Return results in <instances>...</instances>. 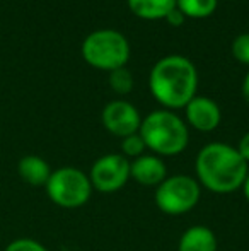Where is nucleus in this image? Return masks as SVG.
Returning <instances> with one entry per match:
<instances>
[{
  "instance_id": "6e6552de",
  "label": "nucleus",
  "mask_w": 249,
  "mask_h": 251,
  "mask_svg": "<svg viewBox=\"0 0 249 251\" xmlns=\"http://www.w3.org/2000/svg\"><path fill=\"white\" fill-rule=\"evenodd\" d=\"M101 120H103L104 128L120 139L138 133L140 125H142L138 109L132 102L123 100L108 102L101 113Z\"/></svg>"
},
{
  "instance_id": "f257e3e1",
  "label": "nucleus",
  "mask_w": 249,
  "mask_h": 251,
  "mask_svg": "<svg viewBox=\"0 0 249 251\" xmlns=\"http://www.w3.org/2000/svg\"><path fill=\"white\" fill-rule=\"evenodd\" d=\"M236 147L222 142L206 144L196 155L198 183L213 193H232L243 186L249 168Z\"/></svg>"
},
{
  "instance_id": "dca6fc26",
  "label": "nucleus",
  "mask_w": 249,
  "mask_h": 251,
  "mask_svg": "<svg viewBox=\"0 0 249 251\" xmlns=\"http://www.w3.org/2000/svg\"><path fill=\"white\" fill-rule=\"evenodd\" d=\"M147 147H145V144H143L140 133H133V135H128V137H125V139H121V154H123L126 159L140 157V155H143V151Z\"/></svg>"
},
{
  "instance_id": "f3484780",
  "label": "nucleus",
  "mask_w": 249,
  "mask_h": 251,
  "mask_svg": "<svg viewBox=\"0 0 249 251\" xmlns=\"http://www.w3.org/2000/svg\"><path fill=\"white\" fill-rule=\"evenodd\" d=\"M3 251H48L46 246H43L40 241L31 238H17L10 241Z\"/></svg>"
},
{
  "instance_id": "412c9836",
  "label": "nucleus",
  "mask_w": 249,
  "mask_h": 251,
  "mask_svg": "<svg viewBox=\"0 0 249 251\" xmlns=\"http://www.w3.org/2000/svg\"><path fill=\"white\" fill-rule=\"evenodd\" d=\"M243 94H244V98H246V101L249 102V72L246 74V77H244V82H243Z\"/></svg>"
},
{
  "instance_id": "6ab92c4d",
  "label": "nucleus",
  "mask_w": 249,
  "mask_h": 251,
  "mask_svg": "<svg viewBox=\"0 0 249 251\" xmlns=\"http://www.w3.org/2000/svg\"><path fill=\"white\" fill-rule=\"evenodd\" d=\"M236 149L241 154V157H243L244 161H246L248 164H249V132L244 133L243 139L239 140V146H237Z\"/></svg>"
},
{
  "instance_id": "2eb2a0df",
  "label": "nucleus",
  "mask_w": 249,
  "mask_h": 251,
  "mask_svg": "<svg viewBox=\"0 0 249 251\" xmlns=\"http://www.w3.org/2000/svg\"><path fill=\"white\" fill-rule=\"evenodd\" d=\"M110 86L114 93L118 94H128L133 89V75L125 67L116 69L110 72Z\"/></svg>"
},
{
  "instance_id": "1a4fd4ad",
  "label": "nucleus",
  "mask_w": 249,
  "mask_h": 251,
  "mask_svg": "<svg viewBox=\"0 0 249 251\" xmlns=\"http://www.w3.org/2000/svg\"><path fill=\"white\" fill-rule=\"evenodd\" d=\"M184 109L188 123L200 132H212L220 125L222 120L219 104L205 96H195L184 106Z\"/></svg>"
},
{
  "instance_id": "9b49d317",
  "label": "nucleus",
  "mask_w": 249,
  "mask_h": 251,
  "mask_svg": "<svg viewBox=\"0 0 249 251\" xmlns=\"http://www.w3.org/2000/svg\"><path fill=\"white\" fill-rule=\"evenodd\" d=\"M17 173L19 178L29 186H46L51 176V168L40 155H24L17 162Z\"/></svg>"
},
{
  "instance_id": "a211bd4d",
  "label": "nucleus",
  "mask_w": 249,
  "mask_h": 251,
  "mask_svg": "<svg viewBox=\"0 0 249 251\" xmlns=\"http://www.w3.org/2000/svg\"><path fill=\"white\" fill-rule=\"evenodd\" d=\"M232 55L241 63L249 65V33L239 34L236 40L232 41Z\"/></svg>"
},
{
  "instance_id": "f8f14e48",
  "label": "nucleus",
  "mask_w": 249,
  "mask_h": 251,
  "mask_svg": "<svg viewBox=\"0 0 249 251\" xmlns=\"http://www.w3.org/2000/svg\"><path fill=\"white\" fill-rule=\"evenodd\" d=\"M217 236L206 226H191L181 234L178 251H217Z\"/></svg>"
},
{
  "instance_id": "39448f33",
  "label": "nucleus",
  "mask_w": 249,
  "mask_h": 251,
  "mask_svg": "<svg viewBox=\"0 0 249 251\" xmlns=\"http://www.w3.org/2000/svg\"><path fill=\"white\" fill-rule=\"evenodd\" d=\"M46 195L55 205L63 208H79L87 203L92 193L89 175L73 166H63L55 171L46 183Z\"/></svg>"
},
{
  "instance_id": "4468645a",
  "label": "nucleus",
  "mask_w": 249,
  "mask_h": 251,
  "mask_svg": "<svg viewBox=\"0 0 249 251\" xmlns=\"http://www.w3.org/2000/svg\"><path fill=\"white\" fill-rule=\"evenodd\" d=\"M217 0H176L178 10H181L184 17L191 19H205L212 16L217 9Z\"/></svg>"
},
{
  "instance_id": "9d476101",
  "label": "nucleus",
  "mask_w": 249,
  "mask_h": 251,
  "mask_svg": "<svg viewBox=\"0 0 249 251\" xmlns=\"http://www.w3.org/2000/svg\"><path fill=\"white\" fill-rule=\"evenodd\" d=\"M130 178L143 186H159L167 178V169L159 155L143 154L130 162Z\"/></svg>"
},
{
  "instance_id": "ddd939ff",
  "label": "nucleus",
  "mask_w": 249,
  "mask_h": 251,
  "mask_svg": "<svg viewBox=\"0 0 249 251\" xmlns=\"http://www.w3.org/2000/svg\"><path fill=\"white\" fill-rule=\"evenodd\" d=\"M135 16L147 21L166 19L171 10L176 9V0H126Z\"/></svg>"
},
{
  "instance_id": "aec40b11",
  "label": "nucleus",
  "mask_w": 249,
  "mask_h": 251,
  "mask_svg": "<svg viewBox=\"0 0 249 251\" xmlns=\"http://www.w3.org/2000/svg\"><path fill=\"white\" fill-rule=\"evenodd\" d=\"M184 19H186V17L183 16V12H181V10H178V7L174 10H171V12L167 14V17H166V21L171 24V26H181V24L184 23Z\"/></svg>"
},
{
  "instance_id": "4be33fe9",
  "label": "nucleus",
  "mask_w": 249,
  "mask_h": 251,
  "mask_svg": "<svg viewBox=\"0 0 249 251\" xmlns=\"http://www.w3.org/2000/svg\"><path fill=\"white\" fill-rule=\"evenodd\" d=\"M243 193H244V197H246V200L249 201V173H248V176H246V179H244V183H243Z\"/></svg>"
},
{
  "instance_id": "7ed1b4c3",
  "label": "nucleus",
  "mask_w": 249,
  "mask_h": 251,
  "mask_svg": "<svg viewBox=\"0 0 249 251\" xmlns=\"http://www.w3.org/2000/svg\"><path fill=\"white\" fill-rule=\"evenodd\" d=\"M143 144L157 155H178L188 146V126L176 113L157 109L142 120L138 130Z\"/></svg>"
},
{
  "instance_id": "0eeeda50",
  "label": "nucleus",
  "mask_w": 249,
  "mask_h": 251,
  "mask_svg": "<svg viewBox=\"0 0 249 251\" xmlns=\"http://www.w3.org/2000/svg\"><path fill=\"white\" fill-rule=\"evenodd\" d=\"M91 185L101 193H113L121 190L130 179V161L123 154L101 155L89 173Z\"/></svg>"
},
{
  "instance_id": "f03ea898",
  "label": "nucleus",
  "mask_w": 249,
  "mask_h": 251,
  "mask_svg": "<svg viewBox=\"0 0 249 251\" xmlns=\"http://www.w3.org/2000/svg\"><path fill=\"white\" fill-rule=\"evenodd\" d=\"M149 87L152 96L162 106L169 109L184 108L196 96V67L186 56H164L150 70Z\"/></svg>"
},
{
  "instance_id": "423d86ee",
  "label": "nucleus",
  "mask_w": 249,
  "mask_h": 251,
  "mask_svg": "<svg viewBox=\"0 0 249 251\" xmlns=\"http://www.w3.org/2000/svg\"><path fill=\"white\" fill-rule=\"evenodd\" d=\"M202 197L200 183L188 175L167 176L156 188V205L167 215H183L193 210Z\"/></svg>"
},
{
  "instance_id": "20e7f679",
  "label": "nucleus",
  "mask_w": 249,
  "mask_h": 251,
  "mask_svg": "<svg viewBox=\"0 0 249 251\" xmlns=\"http://www.w3.org/2000/svg\"><path fill=\"white\" fill-rule=\"evenodd\" d=\"M82 56L94 69L113 72V70L125 67L128 62V40L114 29L94 31L84 40Z\"/></svg>"
}]
</instances>
